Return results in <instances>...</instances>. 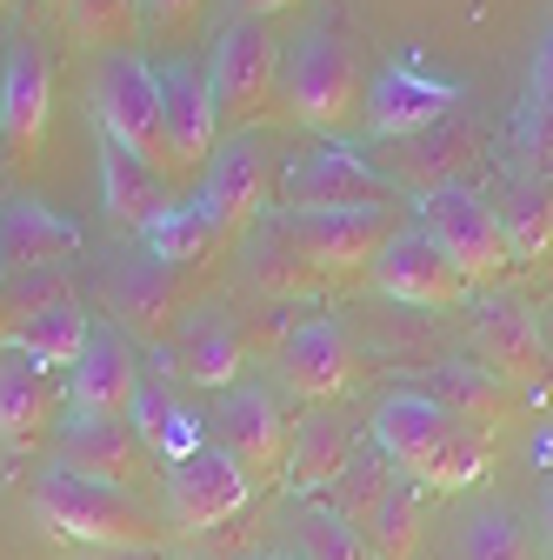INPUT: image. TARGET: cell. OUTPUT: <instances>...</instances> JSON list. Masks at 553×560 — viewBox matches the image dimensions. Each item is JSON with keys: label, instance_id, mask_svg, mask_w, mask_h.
Returning a JSON list of instances; mask_svg holds the SVG:
<instances>
[{"label": "cell", "instance_id": "30bf717a", "mask_svg": "<svg viewBox=\"0 0 553 560\" xmlns=\"http://www.w3.org/2000/svg\"><path fill=\"white\" fill-rule=\"evenodd\" d=\"M47 114H54V67L47 47L34 34H14L0 47V161L14 174H27L40 161L47 140Z\"/></svg>", "mask_w": 553, "mask_h": 560}, {"label": "cell", "instance_id": "8fae6325", "mask_svg": "<svg viewBox=\"0 0 553 560\" xmlns=\"http://www.w3.org/2000/svg\"><path fill=\"white\" fill-rule=\"evenodd\" d=\"M247 501H254V474L221 441H207V447H193L187 460L167 467V527L174 534H214Z\"/></svg>", "mask_w": 553, "mask_h": 560}, {"label": "cell", "instance_id": "277c9868", "mask_svg": "<svg viewBox=\"0 0 553 560\" xmlns=\"http://www.w3.org/2000/svg\"><path fill=\"white\" fill-rule=\"evenodd\" d=\"M281 114L314 133H348L367 114V74L340 21H314L281 67Z\"/></svg>", "mask_w": 553, "mask_h": 560}, {"label": "cell", "instance_id": "f546056e", "mask_svg": "<svg viewBox=\"0 0 553 560\" xmlns=\"http://www.w3.org/2000/svg\"><path fill=\"white\" fill-rule=\"evenodd\" d=\"M501 228H507L514 260H546L553 254V180L546 174H507Z\"/></svg>", "mask_w": 553, "mask_h": 560}, {"label": "cell", "instance_id": "74e56055", "mask_svg": "<svg viewBox=\"0 0 553 560\" xmlns=\"http://www.w3.org/2000/svg\"><path fill=\"white\" fill-rule=\"evenodd\" d=\"M527 107H553V27H546V40H540V54H533V81H527Z\"/></svg>", "mask_w": 553, "mask_h": 560}, {"label": "cell", "instance_id": "7a4b0ae2", "mask_svg": "<svg viewBox=\"0 0 553 560\" xmlns=\"http://www.w3.org/2000/svg\"><path fill=\"white\" fill-rule=\"evenodd\" d=\"M27 508L34 521L54 534V540H74V547H107V553H154L174 527L133 501L127 487H107V480H81L67 467H34L27 474Z\"/></svg>", "mask_w": 553, "mask_h": 560}, {"label": "cell", "instance_id": "1f68e13d", "mask_svg": "<svg viewBox=\"0 0 553 560\" xmlns=\"http://www.w3.org/2000/svg\"><path fill=\"white\" fill-rule=\"evenodd\" d=\"M141 241H148V254H154L161 267H174V273L207 267V260L227 247V241H221V228L207 221V207H200V200H174V207H167V214H161Z\"/></svg>", "mask_w": 553, "mask_h": 560}, {"label": "cell", "instance_id": "d6986e66", "mask_svg": "<svg viewBox=\"0 0 553 560\" xmlns=\"http://www.w3.org/2000/svg\"><path fill=\"white\" fill-rule=\"evenodd\" d=\"M473 347H480V368L501 374L507 387H540L546 381V334H540L533 307L514 301V294H494L473 314Z\"/></svg>", "mask_w": 553, "mask_h": 560}, {"label": "cell", "instance_id": "e0dca14e", "mask_svg": "<svg viewBox=\"0 0 553 560\" xmlns=\"http://www.w3.org/2000/svg\"><path fill=\"white\" fill-rule=\"evenodd\" d=\"M273 361H281V381H287L301 400H314V407L340 400V394L361 381V354H354L348 327L327 320V314H314V320L287 327V340L273 347Z\"/></svg>", "mask_w": 553, "mask_h": 560}, {"label": "cell", "instance_id": "52a82bcc", "mask_svg": "<svg viewBox=\"0 0 553 560\" xmlns=\"http://www.w3.org/2000/svg\"><path fill=\"white\" fill-rule=\"evenodd\" d=\"M281 207L287 214H393V174L340 140H314L294 167H281Z\"/></svg>", "mask_w": 553, "mask_h": 560}, {"label": "cell", "instance_id": "4fadbf2b", "mask_svg": "<svg viewBox=\"0 0 553 560\" xmlns=\"http://www.w3.org/2000/svg\"><path fill=\"white\" fill-rule=\"evenodd\" d=\"M447 114H460V88L427 74L421 60H393V67H380V74L367 81V114L361 120H367L374 140H393V148H400V140L427 133Z\"/></svg>", "mask_w": 553, "mask_h": 560}, {"label": "cell", "instance_id": "3957f363", "mask_svg": "<svg viewBox=\"0 0 553 560\" xmlns=\"http://www.w3.org/2000/svg\"><path fill=\"white\" fill-rule=\"evenodd\" d=\"M393 241V214H281L267 221V288H314V280H348L380 260Z\"/></svg>", "mask_w": 553, "mask_h": 560}, {"label": "cell", "instance_id": "d590c367", "mask_svg": "<svg viewBox=\"0 0 553 560\" xmlns=\"http://www.w3.org/2000/svg\"><path fill=\"white\" fill-rule=\"evenodd\" d=\"M141 14H148V34L161 47H187L207 21V0H141Z\"/></svg>", "mask_w": 553, "mask_h": 560}, {"label": "cell", "instance_id": "83f0119b", "mask_svg": "<svg viewBox=\"0 0 553 560\" xmlns=\"http://www.w3.org/2000/svg\"><path fill=\"white\" fill-rule=\"evenodd\" d=\"M87 340H94V314H87L81 294H74V301H54V307L14 320V327H8V354H27V361H40V368H54V374H60V368L74 374V361L87 354Z\"/></svg>", "mask_w": 553, "mask_h": 560}, {"label": "cell", "instance_id": "f35d334b", "mask_svg": "<svg viewBox=\"0 0 553 560\" xmlns=\"http://www.w3.org/2000/svg\"><path fill=\"white\" fill-rule=\"evenodd\" d=\"M287 8H301V0H227V21H273Z\"/></svg>", "mask_w": 553, "mask_h": 560}, {"label": "cell", "instance_id": "484cf974", "mask_svg": "<svg viewBox=\"0 0 553 560\" xmlns=\"http://www.w3.org/2000/svg\"><path fill=\"white\" fill-rule=\"evenodd\" d=\"M167 368L180 374V381H193V387H234L240 381V368H247V347H240V334H234V320L227 314H187L180 327H174V347H167Z\"/></svg>", "mask_w": 553, "mask_h": 560}, {"label": "cell", "instance_id": "ffe728a7", "mask_svg": "<svg viewBox=\"0 0 553 560\" xmlns=\"http://www.w3.org/2000/svg\"><path fill=\"white\" fill-rule=\"evenodd\" d=\"M141 354L120 327H94L87 354L67 374V413H107V420H127L133 413V394H141Z\"/></svg>", "mask_w": 553, "mask_h": 560}, {"label": "cell", "instance_id": "5b68a950", "mask_svg": "<svg viewBox=\"0 0 553 560\" xmlns=\"http://www.w3.org/2000/svg\"><path fill=\"white\" fill-rule=\"evenodd\" d=\"M281 67L287 47L267 21H227L214 54H207V88H214L221 133H260L281 120Z\"/></svg>", "mask_w": 553, "mask_h": 560}, {"label": "cell", "instance_id": "60d3db41", "mask_svg": "<svg viewBox=\"0 0 553 560\" xmlns=\"http://www.w3.org/2000/svg\"><path fill=\"white\" fill-rule=\"evenodd\" d=\"M546 547H553V480H546Z\"/></svg>", "mask_w": 553, "mask_h": 560}, {"label": "cell", "instance_id": "5bb4252c", "mask_svg": "<svg viewBox=\"0 0 553 560\" xmlns=\"http://www.w3.org/2000/svg\"><path fill=\"white\" fill-rule=\"evenodd\" d=\"M367 280L387 301H407V307H460L473 294L467 280H460V267L447 260V247L427 228H393V241L380 247V260L367 267Z\"/></svg>", "mask_w": 553, "mask_h": 560}, {"label": "cell", "instance_id": "e575fe53", "mask_svg": "<svg viewBox=\"0 0 553 560\" xmlns=\"http://www.w3.org/2000/svg\"><path fill=\"white\" fill-rule=\"evenodd\" d=\"M460 560H533V547H527V527L507 508H480L460 527Z\"/></svg>", "mask_w": 553, "mask_h": 560}, {"label": "cell", "instance_id": "836d02e7", "mask_svg": "<svg viewBox=\"0 0 553 560\" xmlns=\"http://www.w3.org/2000/svg\"><path fill=\"white\" fill-rule=\"evenodd\" d=\"M301 560H374V547L361 540L354 521H340L327 501L301 508Z\"/></svg>", "mask_w": 553, "mask_h": 560}, {"label": "cell", "instance_id": "8992f818", "mask_svg": "<svg viewBox=\"0 0 553 560\" xmlns=\"http://www.w3.org/2000/svg\"><path fill=\"white\" fill-rule=\"evenodd\" d=\"M87 107L101 140L127 148L133 161H148L161 180H180L174 148H167V114H161V88H154V60L148 54H107L87 81Z\"/></svg>", "mask_w": 553, "mask_h": 560}, {"label": "cell", "instance_id": "9c48e42d", "mask_svg": "<svg viewBox=\"0 0 553 560\" xmlns=\"http://www.w3.org/2000/svg\"><path fill=\"white\" fill-rule=\"evenodd\" d=\"M273 194H281V161H273V148L260 133H227L214 148V161H207V180H200V207H207V221L221 228V241H240L267 214Z\"/></svg>", "mask_w": 553, "mask_h": 560}, {"label": "cell", "instance_id": "7bdbcfd3", "mask_svg": "<svg viewBox=\"0 0 553 560\" xmlns=\"http://www.w3.org/2000/svg\"><path fill=\"white\" fill-rule=\"evenodd\" d=\"M0 347H8V314H0Z\"/></svg>", "mask_w": 553, "mask_h": 560}, {"label": "cell", "instance_id": "f1b7e54d", "mask_svg": "<svg viewBox=\"0 0 553 560\" xmlns=\"http://www.w3.org/2000/svg\"><path fill=\"white\" fill-rule=\"evenodd\" d=\"M421 494H427V487H413V480L393 467V480L367 501V514H361L354 527H361V540L374 547V560H421Z\"/></svg>", "mask_w": 553, "mask_h": 560}, {"label": "cell", "instance_id": "ba28073f", "mask_svg": "<svg viewBox=\"0 0 553 560\" xmlns=\"http://www.w3.org/2000/svg\"><path fill=\"white\" fill-rule=\"evenodd\" d=\"M421 228L447 247V260L460 267L467 288H494V280L514 267V247H507V228H501V207L480 194V187H440L421 200Z\"/></svg>", "mask_w": 553, "mask_h": 560}, {"label": "cell", "instance_id": "44dd1931", "mask_svg": "<svg viewBox=\"0 0 553 560\" xmlns=\"http://www.w3.org/2000/svg\"><path fill=\"white\" fill-rule=\"evenodd\" d=\"M81 254V228L54 214L40 194H14L0 200V267L8 273H40V267H74Z\"/></svg>", "mask_w": 553, "mask_h": 560}, {"label": "cell", "instance_id": "6da1fadb", "mask_svg": "<svg viewBox=\"0 0 553 560\" xmlns=\"http://www.w3.org/2000/svg\"><path fill=\"white\" fill-rule=\"evenodd\" d=\"M374 447L427 494H460L494 467V441L421 387H400L374 407Z\"/></svg>", "mask_w": 553, "mask_h": 560}, {"label": "cell", "instance_id": "ee69618b", "mask_svg": "<svg viewBox=\"0 0 553 560\" xmlns=\"http://www.w3.org/2000/svg\"><path fill=\"white\" fill-rule=\"evenodd\" d=\"M0 8H8V0H0Z\"/></svg>", "mask_w": 553, "mask_h": 560}, {"label": "cell", "instance_id": "4316f807", "mask_svg": "<svg viewBox=\"0 0 553 560\" xmlns=\"http://www.w3.org/2000/svg\"><path fill=\"white\" fill-rule=\"evenodd\" d=\"M107 294H114L120 334H167L174 314H180V273L148 254V260H127V267L107 280Z\"/></svg>", "mask_w": 553, "mask_h": 560}, {"label": "cell", "instance_id": "ab89813d", "mask_svg": "<svg viewBox=\"0 0 553 560\" xmlns=\"http://www.w3.org/2000/svg\"><path fill=\"white\" fill-rule=\"evenodd\" d=\"M8 288H14V273H8V267H0V314H8Z\"/></svg>", "mask_w": 553, "mask_h": 560}, {"label": "cell", "instance_id": "7c38bea8", "mask_svg": "<svg viewBox=\"0 0 553 560\" xmlns=\"http://www.w3.org/2000/svg\"><path fill=\"white\" fill-rule=\"evenodd\" d=\"M214 428H221V447L254 474V480H281V467H287V447H294V428L301 420L287 413V400L273 394V387H260V381H234L227 394H221V413H214Z\"/></svg>", "mask_w": 553, "mask_h": 560}, {"label": "cell", "instance_id": "7402d4cb", "mask_svg": "<svg viewBox=\"0 0 553 560\" xmlns=\"http://www.w3.org/2000/svg\"><path fill=\"white\" fill-rule=\"evenodd\" d=\"M480 161V127L467 114H447L434 120L427 133H413L400 140V154H393V187H413V194H440V187H460L467 167Z\"/></svg>", "mask_w": 553, "mask_h": 560}, {"label": "cell", "instance_id": "b9f144b4", "mask_svg": "<svg viewBox=\"0 0 553 560\" xmlns=\"http://www.w3.org/2000/svg\"><path fill=\"white\" fill-rule=\"evenodd\" d=\"M40 8H47V14H60V21H67V8H74V0H40Z\"/></svg>", "mask_w": 553, "mask_h": 560}, {"label": "cell", "instance_id": "4dcf8cb0", "mask_svg": "<svg viewBox=\"0 0 553 560\" xmlns=\"http://www.w3.org/2000/svg\"><path fill=\"white\" fill-rule=\"evenodd\" d=\"M434 400H440L447 413H460L467 428H480L487 441H494V428L507 420V381L487 374L480 361H447V368H434Z\"/></svg>", "mask_w": 553, "mask_h": 560}, {"label": "cell", "instance_id": "cb8c5ba5", "mask_svg": "<svg viewBox=\"0 0 553 560\" xmlns=\"http://www.w3.org/2000/svg\"><path fill=\"white\" fill-rule=\"evenodd\" d=\"M354 428L340 420L333 407H314L301 428H294V447H287V467H281V480H287V494H301V501H320V494H333V480L348 474V460H354Z\"/></svg>", "mask_w": 553, "mask_h": 560}, {"label": "cell", "instance_id": "8d00e7d4", "mask_svg": "<svg viewBox=\"0 0 553 560\" xmlns=\"http://www.w3.org/2000/svg\"><path fill=\"white\" fill-rule=\"evenodd\" d=\"M520 154L553 180V107H527V120H520Z\"/></svg>", "mask_w": 553, "mask_h": 560}, {"label": "cell", "instance_id": "2e32d148", "mask_svg": "<svg viewBox=\"0 0 553 560\" xmlns=\"http://www.w3.org/2000/svg\"><path fill=\"white\" fill-rule=\"evenodd\" d=\"M47 454L54 467L81 474V480H107V487H133L148 474V447L133 434V420H107V413H67Z\"/></svg>", "mask_w": 553, "mask_h": 560}, {"label": "cell", "instance_id": "603a6c76", "mask_svg": "<svg viewBox=\"0 0 553 560\" xmlns=\"http://www.w3.org/2000/svg\"><path fill=\"white\" fill-rule=\"evenodd\" d=\"M133 434H141V447L154 454V460H187L193 447H207V420L180 400V387H174V368H148L141 374V394H133Z\"/></svg>", "mask_w": 553, "mask_h": 560}, {"label": "cell", "instance_id": "d6a6232c", "mask_svg": "<svg viewBox=\"0 0 553 560\" xmlns=\"http://www.w3.org/2000/svg\"><path fill=\"white\" fill-rule=\"evenodd\" d=\"M148 14H141V0H74L67 8V40L87 47V54H133V40H141Z\"/></svg>", "mask_w": 553, "mask_h": 560}, {"label": "cell", "instance_id": "9a60e30c", "mask_svg": "<svg viewBox=\"0 0 553 560\" xmlns=\"http://www.w3.org/2000/svg\"><path fill=\"white\" fill-rule=\"evenodd\" d=\"M154 88H161V114H167L174 167H180V174L207 167V161H214V148H221V114H214L207 67H193L187 54H161V60H154Z\"/></svg>", "mask_w": 553, "mask_h": 560}, {"label": "cell", "instance_id": "d4e9b609", "mask_svg": "<svg viewBox=\"0 0 553 560\" xmlns=\"http://www.w3.org/2000/svg\"><path fill=\"white\" fill-rule=\"evenodd\" d=\"M101 207H107V228L148 234L167 207H174V180H161L148 161H133L127 148L101 140Z\"/></svg>", "mask_w": 553, "mask_h": 560}, {"label": "cell", "instance_id": "ac0fdd59", "mask_svg": "<svg viewBox=\"0 0 553 560\" xmlns=\"http://www.w3.org/2000/svg\"><path fill=\"white\" fill-rule=\"evenodd\" d=\"M67 413V381L27 354H0V441L14 454H34L54 441Z\"/></svg>", "mask_w": 553, "mask_h": 560}]
</instances>
